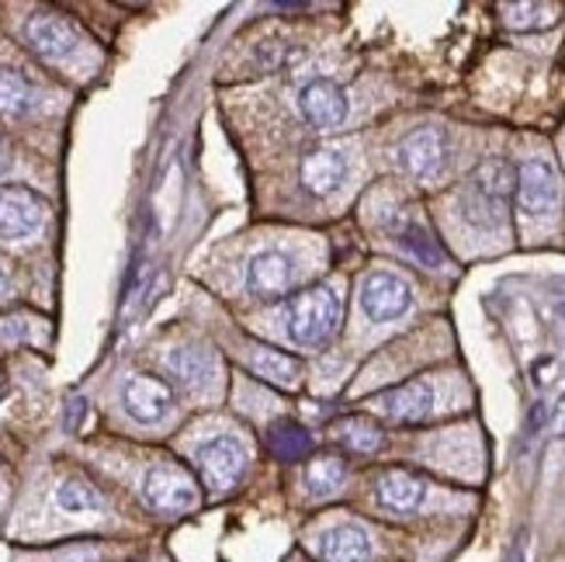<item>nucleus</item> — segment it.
Segmentation results:
<instances>
[{
    "instance_id": "obj_1",
    "label": "nucleus",
    "mask_w": 565,
    "mask_h": 562,
    "mask_svg": "<svg viewBox=\"0 0 565 562\" xmlns=\"http://www.w3.org/2000/svg\"><path fill=\"white\" fill-rule=\"evenodd\" d=\"M340 324V296L333 288H309L288 303V337L299 348L327 344Z\"/></svg>"
},
{
    "instance_id": "obj_2",
    "label": "nucleus",
    "mask_w": 565,
    "mask_h": 562,
    "mask_svg": "<svg viewBox=\"0 0 565 562\" xmlns=\"http://www.w3.org/2000/svg\"><path fill=\"white\" fill-rule=\"evenodd\" d=\"M518 178H513V170L507 160H486L479 163V170L469 178L465 184V194H461V209H465V219H472L479 226H489L497 223L500 212L507 209V199Z\"/></svg>"
},
{
    "instance_id": "obj_3",
    "label": "nucleus",
    "mask_w": 565,
    "mask_h": 562,
    "mask_svg": "<svg viewBox=\"0 0 565 562\" xmlns=\"http://www.w3.org/2000/svg\"><path fill=\"white\" fill-rule=\"evenodd\" d=\"M243 469H247V448H243L236 437H215V442L202 445L199 452V473L205 490L223 497L239 483Z\"/></svg>"
},
{
    "instance_id": "obj_4",
    "label": "nucleus",
    "mask_w": 565,
    "mask_h": 562,
    "mask_svg": "<svg viewBox=\"0 0 565 562\" xmlns=\"http://www.w3.org/2000/svg\"><path fill=\"white\" fill-rule=\"evenodd\" d=\"M142 494L160 515H181V510H191L199 503V486H194V479L181 466H170V462L150 469V476L142 483Z\"/></svg>"
},
{
    "instance_id": "obj_5",
    "label": "nucleus",
    "mask_w": 565,
    "mask_h": 562,
    "mask_svg": "<svg viewBox=\"0 0 565 562\" xmlns=\"http://www.w3.org/2000/svg\"><path fill=\"white\" fill-rule=\"evenodd\" d=\"M45 219V202L35 191L8 184L0 188V240H29Z\"/></svg>"
},
{
    "instance_id": "obj_6",
    "label": "nucleus",
    "mask_w": 565,
    "mask_h": 562,
    "mask_svg": "<svg viewBox=\"0 0 565 562\" xmlns=\"http://www.w3.org/2000/svg\"><path fill=\"white\" fill-rule=\"evenodd\" d=\"M24 39H29V45L42 60H53V63L73 56L81 45L77 29H73L63 14H49V11H39L29 18V24H24Z\"/></svg>"
},
{
    "instance_id": "obj_7",
    "label": "nucleus",
    "mask_w": 565,
    "mask_h": 562,
    "mask_svg": "<svg viewBox=\"0 0 565 562\" xmlns=\"http://www.w3.org/2000/svg\"><path fill=\"white\" fill-rule=\"evenodd\" d=\"M413 303L409 285L392 272H372L361 285V306L372 320H396Z\"/></svg>"
},
{
    "instance_id": "obj_8",
    "label": "nucleus",
    "mask_w": 565,
    "mask_h": 562,
    "mask_svg": "<svg viewBox=\"0 0 565 562\" xmlns=\"http://www.w3.org/2000/svg\"><path fill=\"white\" fill-rule=\"evenodd\" d=\"M518 202L527 215H545L558 205V174L548 160H527L518 170Z\"/></svg>"
},
{
    "instance_id": "obj_9",
    "label": "nucleus",
    "mask_w": 565,
    "mask_h": 562,
    "mask_svg": "<svg viewBox=\"0 0 565 562\" xmlns=\"http://www.w3.org/2000/svg\"><path fill=\"white\" fill-rule=\"evenodd\" d=\"M121 400H126V410L139 424H157V421L167 417L170 406H174V393H170V385L153 379V375H132L126 382V393H121Z\"/></svg>"
},
{
    "instance_id": "obj_10",
    "label": "nucleus",
    "mask_w": 565,
    "mask_h": 562,
    "mask_svg": "<svg viewBox=\"0 0 565 562\" xmlns=\"http://www.w3.org/2000/svg\"><path fill=\"white\" fill-rule=\"evenodd\" d=\"M445 153H448V142L440 129H416L413 136L399 142V163L413 178H434L440 163H445Z\"/></svg>"
},
{
    "instance_id": "obj_11",
    "label": "nucleus",
    "mask_w": 565,
    "mask_h": 562,
    "mask_svg": "<svg viewBox=\"0 0 565 562\" xmlns=\"http://www.w3.org/2000/svg\"><path fill=\"white\" fill-rule=\"evenodd\" d=\"M299 108L309 126L316 129H337L348 118V97L333 81H312L299 94Z\"/></svg>"
},
{
    "instance_id": "obj_12",
    "label": "nucleus",
    "mask_w": 565,
    "mask_h": 562,
    "mask_svg": "<svg viewBox=\"0 0 565 562\" xmlns=\"http://www.w3.org/2000/svg\"><path fill=\"white\" fill-rule=\"evenodd\" d=\"M295 282V264L281 251H264L247 267V288L257 296H285Z\"/></svg>"
},
{
    "instance_id": "obj_13",
    "label": "nucleus",
    "mask_w": 565,
    "mask_h": 562,
    "mask_svg": "<svg viewBox=\"0 0 565 562\" xmlns=\"http://www.w3.org/2000/svg\"><path fill=\"white\" fill-rule=\"evenodd\" d=\"M316 555L323 562H367L372 539L358 524H337L316 539Z\"/></svg>"
},
{
    "instance_id": "obj_14",
    "label": "nucleus",
    "mask_w": 565,
    "mask_h": 562,
    "mask_svg": "<svg viewBox=\"0 0 565 562\" xmlns=\"http://www.w3.org/2000/svg\"><path fill=\"white\" fill-rule=\"evenodd\" d=\"M379 503L396 510V515H413L427 500V483L406 469H388L379 476Z\"/></svg>"
},
{
    "instance_id": "obj_15",
    "label": "nucleus",
    "mask_w": 565,
    "mask_h": 562,
    "mask_svg": "<svg viewBox=\"0 0 565 562\" xmlns=\"http://www.w3.org/2000/svg\"><path fill=\"white\" fill-rule=\"evenodd\" d=\"M430 406H434L430 382H409V385H399L375 400V410L388 421H420L430 413Z\"/></svg>"
},
{
    "instance_id": "obj_16",
    "label": "nucleus",
    "mask_w": 565,
    "mask_h": 562,
    "mask_svg": "<svg viewBox=\"0 0 565 562\" xmlns=\"http://www.w3.org/2000/svg\"><path fill=\"white\" fill-rule=\"evenodd\" d=\"M348 178V157L340 150H312L302 160V184L312 194H333Z\"/></svg>"
},
{
    "instance_id": "obj_17",
    "label": "nucleus",
    "mask_w": 565,
    "mask_h": 562,
    "mask_svg": "<svg viewBox=\"0 0 565 562\" xmlns=\"http://www.w3.org/2000/svg\"><path fill=\"white\" fill-rule=\"evenodd\" d=\"M35 112V91L32 84L14 70H0V118L18 121Z\"/></svg>"
},
{
    "instance_id": "obj_18",
    "label": "nucleus",
    "mask_w": 565,
    "mask_h": 562,
    "mask_svg": "<svg viewBox=\"0 0 565 562\" xmlns=\"http://www.w3.org/2000/svg\"><path fill=\"white\" fill-rule=\"evenodd\" d=\"M250 364H254V372L260 379L275 382V385H285V389L288 385H299V375H302L299 361L281 354V351H275V348H254L250 351Z\"/></svg>"
},
{
    "instance_id": "obj_19",
    "label": "nucleus",
    "mask_w": 565,
    "mask_h": 562,
    "mask_svg": "<svg viewBox=\"0 0 565 562\" xmlns=\"http://www.w3.org/2000/svg\"><path fill=\"white\" fill-rule=\"evenodd\" d=\"M167 369L188 385H205L215 372V358L199 348H178L167 354Z\"/></svg>"
},
{
    "instance_id": "obj_20",
    "label": "nucleus",
    "mask_w": 565,
    "mask_h": 562,
    "mask_svg": "<svg viewBox=\"0 0 565 562\" xmlns=\"http://www.w3.org/2000/svg\"><path fill=\"white\" fill-rule=\"evenodd\" d=\"M56 503L70 515H87V510H102V494L97 486L84 476H66L56 490Z\"/></svg>"
},
{
    "instance_id": "obj_21",
    "label": "nucleus",
    "mask_w": 565,
    "mask_h": 562,
    "mask_svg": "<svg viewBox=\"0 0 565 562\" xmlns=\"http://www.w3.org/2000/svg\"><path fill=\"white\" fill-rule=\"evenodd\" d=\"M333 437L340 445H348L351 452H361V455L382 448V431L364 417H351V421L333 424Z\"/></svg>"
},
{
    "instance_id": "obj_22",
    "label": "nucleus",
    "mask_w": 565,
    "mask_h": 562,
    "mask_svg": "<svg viewBox=\"0 0 565 562\" xmlns=\"http://www.w3.org/2000/svg\"><path fill=\"white\" fill-rule=\"evenodd\" d=\"M343 479H348V466H343V458L337 455H319L309 462V469H306V483H309V490L312 494H337Z\"/></svg>"
},
{
    "instance_id": "obj_23",
    "label": "nucleus",
    "mask_w": 565,
    "mask_h": 562,
    "mask_svg": "<svg viewBox=\"0 0 565 562\" xmlns=\"http://www.w3.org/2000/svg\"><path fill=\"white\" fill-rule=\"evenodd\" d=\"M396 236L403 247L413 254V257H420L424 264H440V251H437V243L430 240V233L416 223V219H403V223L396 226Z\"/></svg>"
},
{
    "instance_id": "obj_24",
    "label": "nucleus",
    "mask_w": 565,
    "mask_h": 562,
    "mask_svg": "<svg viewBox=\"0 0 565 562\" xmlns=\"http://www.w3.org/2000/svg\"><path fill=\"white\" fill-rule=\"evenodd\" d=\"M510 29H542V24L555 21V8L552 4H507L503 8Z\"/></svg>"
},
{
    "instance_id": "obj_25",
    "label": "nucleus",
    "mask_w": 565,
    "mask_h": 562,
    "mask_svg": "<svg viewBox=\"0 0 565 562\" xmlns=\"http://www.w3.org/2000/svg\"><path fill=\"white\" fill-rule=\"evenodd\" d=\"M271 448L281 455V458H299V455H306L309 452V434L299 427V424H278L275 431H271Z\"/></svg>"
},
{
    "instance_id": "obj_26",
    "label": "nucleus",
    "mask_w": 565,
    "mask_h": 562,
    "mask_svg": "<svg viewBox=\"0 0 565 562\" xmlns=\"http://www.w3.org/2000/svg\"><path fill=\"white\" fill-rule=\"evenodd\" d=\"M0 337H4L8 344L24 340V337H29V320H4V324H0Z\"/></svg>"
},
{
    "instance_id": "obj_27",
    "label": "nucleus",
    "mask_w": 565,
    "mask_h": 562,
    "mask_svg": "<svg viewBox=\"0 0 565 562\" xmlns=\"http://www.w3.org/2000/svg\"><path fill=\"white\" fill-rule=\"evenodd\" d=\"M552 431L565 437V396H558V403L552 406Z\"/></svg>"
},
{
    "instance_id": "obj_28",
    "label": "nucleus",
    "mask_w": 565,
    "mask_h": 562,
    "mask_svg": "<svg viewBox=\"0 0 565 562\" xmlns=\"http://www.w3.org/2000/svg\"><path fill=\"white\" fill-rule=\"evenodd\" d=\"M8 167H11V146L4 142V136H0V178L8 174Z\"/></svg>"
},
{
    "instance_id": "obj_29",
    "label": "nucleus",
    "mask_w": 565,
    "mask_h": 562,
    "mask_svg": "<svg viewBox=\"0 0 565 562\" xmlns=\"http://www.w3.org/2000/svg\"><path fill=\"white\" fill-rule=\"evenodd\" d=\"M4 288H8V267L0 264V296H4Z\"/></svg>"
},
{
    "instance_id": "obj_30",
    "label": "nucleus",
    "mask_w": 565,
    "mask_h": 562,
    "mask_svg": "<svg viewBox=\"0 0 565 562\" xmlns=\"http://www.w3.org/2000/svg\"><path fill=\"white\" fill-rule=\"evenodd\" d=\"M8 396V379H4V372H0V400Z\"/></svg>"
}]
</instances>
